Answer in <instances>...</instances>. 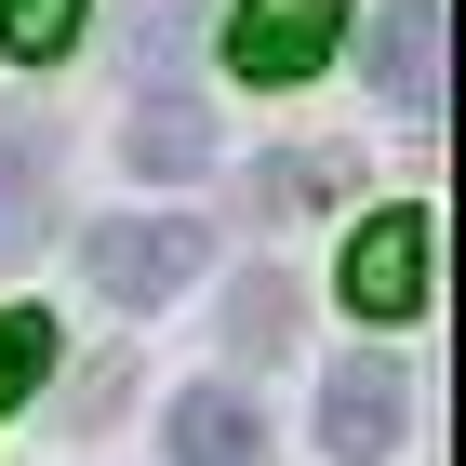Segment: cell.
I'll return each instance as SVG.
<instances>
[{
    "label": "cell",
    "instance_id": "6da1fadb",
    "mask_svg": "<svg viewBox=\"0 0 466 466\" xmlns=\"http://www.w3.org/2000/svg\"><path fill=\"white\" fill-rule=\"evenodd\" d=\"M333 40H347V0H227V67L267 80V94L320 80Z\"/></svg>",
    "mask_w": 466,
    "mask_h": 466
},
{
    "label": "cell",
    "instance_id": "7a4b0ae2",
    "mask_svg": "<svg viewBox=\"0 0 466 466\" xmlns=\"http://www.w3.org/2000/svg\"><path fill=\"white\" fill-rule=\"evenodd\" d=\"M333 293H347L360 320H413V307H427V214H413V200L360 214V227H347V267H333Z\"/></svg>",
    "mask_w": 466,
    "mask_h": 466
},
{
    "label": "cell",
    "instance_id": "3957f363",
    "mask_svg": "<svg viewBox=\"0 0 466 466\" xmlns=\"http://www.w3.org/2000/svg\"><path fill=\"white\" fill-rule=\"evenodd\" d=\"M200 227L187 214H120V227H94V293H107V307H160V293H187L200 280Z\"/></svg>",
    "mask_w": 466,
    "mask_h": 466
},
{
    "label": "cell",
    "instance_id": "277c9868",
    "mask_svg": "<svg viewBox=\"0 0 466 466\" xmlns=\"http://www.w3.org/2000/svg\"><path fill=\"white\" fill-rule=\"evenodd\" d=\"M400 427H413L400 360H333V373H320V453H333V466H373Z\"/></svg>",
    "mask_w": 466,
    "mask_h": 466
},
{
    "label": "cell",
    "instance_id": "5b68a950",
    "mask_svg": "<svg viewBox=\"0 0 466 466\" xmlns=\"http://www.w3.org/2000/svg\"><path fill=\"white\" fill-rule=\"evenodd\" d=\"M360 67H373V94H387L400 120L440 107V0H387L373 27H360Z\"/></svg>",
    "mask_w": 466,
    "mask_h": 466
},
{
    "label": "cell",
    "instance_id": "8992f818",
    "mask_svg": "<svg viewBox=\"0 0 466 466\" xmlns=\"http://www.w3.org/2000/svg\"><path fill=\"white\" fill-rule=\"evenodd\" d=\"M120 160H134V174H160V187H187L200 160H214V120H200V94H174V80H160V94H134V120H120Z\"/></svg>",
    "mask_w": 466,
    "mask_h": 466
},
{
    "label": "cell",
    "instance_id": "52a82bcc",
    "mask_svg": "<svg viewBox=\"0 0 466 466\" xmlns=\"http://www.w3.org/2000/svg\"><path fill=\"white\" fill-rule=\"evenodd\" d=\"M160 427H174V466H267V427H253L240 387H187Z\"/></svg>",
    "mask_w": 466,
    "mask_h": 466
},
{
    "label": "cell",
    "instance_id": "ba28073f",
    "mask_svg": "<svg viewBox=\"0 0 466 466\" xmlns=\"http://www.w3.org/2000/svg\"><path fill=\"white\" fill-rule=\"evenodd\" d=\"M40 214H54V147H40V134H0V253H27Z\"/></svg>",
    "mask_w": 466,
    "mask_h": 466
},
{
    "label": "cell",
    "instance_id": "9c48e42d",
    "mask_svg": "<svg viewBox=\"0 0 466 466\" xmlns=\"http://www.w3.org/2000/svg\"><path fill=\"white\" fill-rule=\"evenodd\" d=\"M227 347H240V360H280V347H293V280L253 267V280L227 293Z\"/></svg>",
    "mask_w": 466,
    "mask_h": 466
},
{
    "label": "cell",
    "instance_id": "30bf717a",
    "mask_svg": "<svg viewBox=\"0 0 466 466\" xmlns=\"http://www.w3.org/2000/svg\"><path fill=\"white\" fill-rule=\"evenodd\" d=\"M80 40V0H0V54H27V67H54Z\"/></svg>",
    "mask_w": 466,
    "mask_h": 466
},
{
    "label": "cell",
    "instance_id": "8fae6325",
    "mask_svg": "<svg viewBox=\"0 0 466 466\" xmlns=\"http://www.w3.org/2000/svg\"><path fill=\"white\" fill-rule=\"evenodd\" d=\"M54 373V320L40 307H0V387H40Z\"/></svg>",
    "mask_w": 466,
    "mask_h": 466
},
{
    "label": "cell",
    "instance_id": "7c38bea8",
    "mask_svg": "<svg viewBox=\"0 0 466 466\" xmlns=\"http://www.w3.org/2000/svg\"><path fill=\"white\" fill-rule=\"evenodd\" d=\"M320 187H333V160H267V174H253V200H267V214H307Z\"/></svg>",
    "mask_w": 466,
    "mask_h": 466
}]
</instances>
